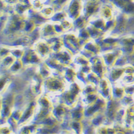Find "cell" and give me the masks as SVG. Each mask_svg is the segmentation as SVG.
I'll list each match as a JSON object with an SVG mask.
<instances>
[{
    "label": "cell",
    "mask_w": 134,
    "mask_h": 134,
    "mask_svg": "<svg viewBox=\"0 0 134 134\" xmlns=\"http://www.w3.org/2000/svg\"><path fill=\"white\" fill-rule=\"evenodd\" d=\"M109 69L110 70L108 72L107 79L111 84L119 83L125 74L124 66H114Z\"/></svg>",
    "instance_id": "1"
},
{
    "label": "cell",
    "mask_w": 134,
    "mask_h": 134,
    "mask_svg": "<svg viewBox=\"0 0 134 134\" xmlns=\"http://www.w3.org/2000/svg\"><path fill=\"white\" fill-rule=\"evenodd\" d=\"M111 84H112V99L120 102L126 95L125 86L120 83Z\"/></svg>",
    "instance_id": "2"
},
{
    "label": "cell",
    "mask_w": 134,
    "mask_h": 134,
    "mask_svg": "<svg viewBox=\"0 0 134 134\" xmlns=\"http://www.w3.org/2000/svg\"><path fill=\"white\" fill-rule=\"evenodd\" d=\"M124 86L134 84V74H125L119 82Z\"/></svg>",
    "instance_id": "3"
},
{
    "label": "cell",
    "mask_w": 134,
    "mask_h": 134,
    "mask_svg": "<svg viewBox=\"0 0 134 134\" xmlns=\"http://www.w3.org/2000/svg\"><path fill=\"white\" fill-rule=\"evenodd\" d=\"M122 106L126 108L134 105V97L132 96L126 94L120 101Z\"/></svg>",
    "instance_id": "4"
},
{
    "label": "cell",
    "mask_w": 134,
    "mask_h": 134,
    "mask_svg": "<svg viewBox=\"0 0 134 134\" xmlns=\"http://www.w3.org/2000/svg\"><path fill=\"white\" fill-rule=\"evenodd\" d=\"M54 7L51 4L43 5L40 10L42 16H52L54 14Z\"/></svg>",
    "instance_id": "5"
},
{
    "label": "cell",
    "mask_w": 134,
    "mask_h": 134,
    "mask_svg": "<svg viewBox=\"0 0 134 134\" xmlns=\"http://www.w3.org/2000/svg\"><path fill=\"white\" fill-rule=\"evenodd\" d=\"M124 86L126 94L132 96H134V84Z\"/></svg>",
    "instance_id": "6"
},
{
    "label": "cell",
    "mask_w": 134,
    "mask_h": 134,
    "mask_svg": "<svg viewBox=\"0 0 134 134\" xmlns=\"http://www.w3.org/2000/svg\"><path fill=\"white\" fill-rule=\"evenodd\" d=\"M132 133H134V125L132 127Z\"/></svg>",
    "instance_id": "7"
},
{
    "label": "cell",
    "mask_w": 134,
    "mask_h": 134,
    "mask_svg": "<svg viewBox=\"0 0 134 134\" xmlns=\"http://www.w3.org/2000/svg\"><path fill=\"white\" fill-rule=\"evenodd\" d=\"M133 53H134V49H133Z\"/></svg>",
    "instance_id": "8"
},
{
    "label": "cell",
    "mask_w": 134,
    "mask_h": 134,
    "mask_svg": "<svg viewBox=\"0 0 134 134\" xmlns=\"http://www.w3.org/2000/svg\"><path fill=\"white\" fill-rule=\"evenodd\" d=\"M133 97H134V96H133Z\"/></svg>",
    "instance_id": "9"
}]
</instances>
